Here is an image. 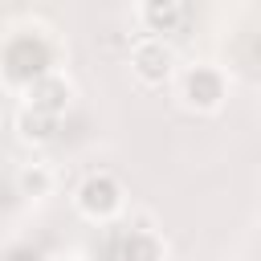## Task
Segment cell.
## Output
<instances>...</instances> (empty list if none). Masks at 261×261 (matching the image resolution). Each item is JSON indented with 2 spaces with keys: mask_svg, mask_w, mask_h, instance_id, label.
I'll list each match as a JSON object with an SVG mask.
<instances>
[{
  "mask_svg": "<svg viewBox=\"0 0 261 261\" xmlns=\"http://www.w3.org/2000/svg\"><path fill=\"white\" fill-rule=\"evenodd\" d=\"M65 102H69V86H65L57 73L33 82V90H29V106H37V110H45V114H61Z\"/></svg>",
  "mask_w": 261,
  "mask_h": 261,
  "instance_id": "4",
  "label": "cell"
},
{
  "mask_svg": "<svg viewBox=\"0 0 261 261\" xmlns=\"http://www.w3.org/2000/svg\"><path fill=\"white\" fill-rule=\"evenodd\" d=\"M122 257L126 261H159L163 249H159V241L151 232H130V241L122 245Z\"/></svg>",
  "mask_w": 261,
  "mask_h": 261,
  "instance_id": "6",
  "label": "cell"
},
{
  "mask_svg": "<svg viewBox=\"0 0 261 261\" xmlns=\"http://www.w3.org/2000/svg\"><path fill=\"white\" fill-rule=\"evenodd\" d=\"M220 98H224V86H220V77H216L212 69L196 65V69L184 77V102H188V106L216 110V106H220Z\"/></svg>",
  "mask_w": 261,
  "mask_h": 261,
  "instance_id": "3",
  "label": "cell"
},
{
  "mask_svg": "<svg viewBox=\"0 0 261 261\" xmlns=\"http://www.w3.org/2000/svg\"><path fill=\"white\" fill-rule=\"evenodd\" d=\"M77 208H82L86 216H94V220L114 216V212L122 208V188H118V179H110V175H90V179L77 188Z\"/></svg>",
  "mask_w": 261,
  "mask_h": 261,
  "instance_id": "1",
  "label": "cell"
},
{
  "mask_svg": "<svg viewBox=\"0 0 261 261\" xmlns=\"http://www.w3.org/2000/svg\"><path fill=\"white\" fill-rule=\"evenodd\" d=\"M159 261H163V257H159Z\"/></svg>",
  "mask_w": 261,
  "mask_h": 261,
  "instance_id": "9",
  "label": "cell"
},
{
  "mask_svg": "<svg viewBox=\"0 0 261 261\" xmlns=\"http://www.w3.org/2000/svg\"><path fill=\"white\" fill-rule=\"evenodd\" d=\"M171 65H175V53H171V45H163L159 37L139 41L135 53H130V69H135V77L147 82V86H159V82L171 73Z\"/></svg>",
  "mask_w": 261,
  "mask_h": 261,
  "instance_id": "2",
  "label": "cell"
},
{
  "mask_svg": "<svg viewBox=\"0 0 261 261\" xmlns=\"http://www.w3.org/2000/svg\"><path fill=\"white\" fill-rule=\"evenodd\" d=\"M16 184H20L24 196H45V192L53 188V175H49L45 163H33V167H24V171L16 175Z\"/></svg>",
  "mask_w": 261,
  "mask_h": 261,
  "instance_id": "7",
  "label": "cell"
},
{
  "mask_svg": "<svg viewBox=\"0 0 261 261\" xmlns=\"http://www.w3.org/2000/svg\"><path fill=\"white\" fill-rule=\"evenodd\" d=\"M143 4V12H151V8H167V4H175V0H139Z\"/></svg>",
  "mask_w": 261,
  "mask_h": 261,
  "instance_id": "8",
  "label": "cell"
},
{
  "mask_svg": "<svg viewBox=\"0 0 261 261\" xmlns=\"http://www.w3.org/2000/svg\"><path fill=\"white\" fill-rule=\"evenodd\" d=\"M53 118H57V114H45V110H37V106H24V110L16 114V130H20V139H29V143H45V139L53 135Z\"/></svg>",
  "mask_w": 261,
  "mask_h": 261,
  "instance_id": "5",
  "label": "cell"
}]
</instances>
